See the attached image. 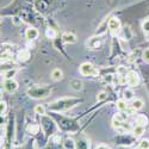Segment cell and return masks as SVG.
<instances>
[{
  "label": "cell",
  "mask_w": 149,
  "mask_h": 149,
  "mask_svg": "<svg viewBox=\"0 0 149 149\" xmlns=\"http://www.w3.org/2000/svg\"><path fill=\"white\" fill-rule=\"evenodd\" d=\"M80 103L81 100L77 98H61L58 100L49 104L48 109L49 111H53V112H65V111L73 109L74 106H77Z\"/></svg>",
  "instance_id": "6da1fadb"
},
{
  "label": "cell",
  "mask_w": 149,
  "mask_h": 149,
  "mask_svg": "<svg viewBox=\"0 0 149 149\" xmlns=\"http://www.w3.org/2000/svg\"><path fill=\"white\" fill-rule=\"evenodd\" d=\"M52 93V88L47 85H33L28 90V95L32 99H44Z\"/></svg>",
  "instance_id": "7a4b0ae2"
},
{
  "label": "cell",
  "mask_w": 149,
  "mask_h": 149,
  "mask_svg": "<svg viewBox=\"0 0 149 149\" xmlns=\"http://www.w3.org/2000/svg\"><path fill=\"white\" fill-rule=\"evenodd\" d=\"M79 72L81 75L84 77H93V78H97L99 75V70L98 68H95L92 63H90V62H85V63H82L79 68Z\"/></svg>",
  "instance_id": "3957f363"
},
{
  "label": "cell",
  "mask_w": 149,
  "mask_h": 149,
  "mask_svg": "<svg viewBox=\"0 0 149 149\" xmlns=\"http://www.w3.org/2000/svg\"><path fill=\"white\" fill-rule=\"evenodd\" d=\"M122 30V24L120 20L116 17H111L109 18V31L111 32V35H117L119 33V31Z\"/></svg>",
  "instance_id": "277c9868"
},
{
  "label": "cell",
  "mask_w": 149,
  "mask_h": 149,
  "mask_svg": "<svg viewBox=\"0 0 149 149\" xmlns=\"http://www.w3.org/2000/svg\"><path fill=\"white\" fill-rule=\"evenodd\" d=\"M125 120H127V116L124 115V113H122V111H120V112H118V113H116V115L113 116L112 127L117 130V129H119V128H122V127L124 125Z\"/></svg>",
  "instance_id": "5b68a950"
},
{
  "label": "cell",
  "mask_w": 149,
  "mask_h": 149,
  "mask_svg": "<svg viewBox=\"0 0 149 149\" xmlns=\"http://www.w3.org/2000/svg\"><path fill=\"white\" fill-rule=\"evenodd\" d=\"M4 88L7 93H15L18 90V82L15 79H5L4 80Z\"/></svg>",
  "instance_id": "8992f818"
},
{
  "label": "cell",
  "mask_w": 149,
  "mask_h": 149,
  "mask_svg": "<svg viewBox=\"0 0 149 149\" xmlns=\"http://www.w3.org/2000/svg\"><path fill=\"white\" fill-rule=\"evenodd\" d=\"M127 78H128V85L130 86V87H136V86L140 85V77L136 72H134V70L128 72Z\"/></svg>",
  "instance_id": "52a82bcc"
},
{
  "label": "cell",
  "mask_w": 149,
  "mask_h": 149,
  "mask_svg": "<svg viewBox=\"0 0 149 149\" xmlns=\"http://www.w3.org/2000/svg\"><path fill=\"white\" fill-rule=\"evenodd\" d=\"M102 45V41H100V37L99 36H93L91 37V38L87 41V47L90 49H92V50H97V49H99Z\"/></svg>",
  "instance_id": "ba28073f"
},
{
  "label": "cell",
  "mask_w": 149,
  "mask_h": 149,
  "mask_svg": "<svg viewBox=\"0 0 149 149\" xmlns=\"http://www.w3.org/2000/svg\"><path fill=\"white\" fill-rule=\"evenodd\" d=\"M38 37V30L36 28H28L25 30V38L28 41H33Z\"/></svg>",
  "instance_id": "9c48e42d"
},
{
  "label": "cell",
  "mask_w": 149,
  "mask_h": 149,
  "mask_svg": "<svg viewBox=\"0 0 149 149\" xmlns=\"http://www.w3.org/2000/svg\"><path fill=\"white\" fill-rule=\"evenodd\" d=\"M62 42L66 44H73L77 42V36L72 32H65L62 35Z\"/></svg>",
  "instance_id": "30bf717a"
},
{
  "label": "cell",
  "mask_w": 149,
  "mask_h": 149,
  "mask_svg": "<svg viewBox=\"0 0 149 149\" xmlns=\"http://www.w3.org/2000/svg\"><path fill=\"white\" fill-rule=\"evenodd\" d=\"M30 58V52L28 49H22V50L18 52L17 54V60L19 62H26Z\"/></svg>",
  "instance_id": "8fae6325"
},
{
  "label": "cell",
  "mask_w": 149,
  "mask_h": 149,
  "mask_svg": "<svg viewBox=\"0 0 149 149\" xmlns=\"http://www.w3.org/2000/svg\"><path fill=\"white\" fill-rule=\"evenodd\" d=\"M75 149H90V141L82 137L78 142H75Z\"/></svg>",
  "instance_id": "7c38bea8"
},
{
  "label": "cell",
  "mask_w": 149,
  "mask_h": 149,
  "mask_svg": "<svg viewBox=\"0 0 149 149\" xmlns=\"http://www.w3.org/2000/svg\"><path fill=\"white\" fill-rule=\"evenodd\" d=\"M107 29H109V19L106 18L100 25H99V28H98V30H97V32H95V35L97 36H100V35H104L106 31H107Z\"/></svg>",
  "instance_id": "4fadbf2b"
},
{
  "label": "cell",
  "mask_w": 149,
  "mask_h": 149,
  "mask_svg": "<svg viewBox=\"0 0 149 149\" xmlns=\"http://www.w3.org/2000/svg\"><path fill=\"white\" fill-rule=\"evenodd\" d=\"M52 79H53L54 81H61L62 79H63V72H62V69L55 68V69L52 72Z\"/></svg>",
  "instance_id": "5bb4252c"
},
{
  "label": "cell",
  "mask_w": 149,
  "mask_h": 149,
  "mask_svg": "<svg viewBox=\"0 0 149 149\" xmlns=\"http://www.w3.org/2000/svg\"><path fill=\"white\" fill-rule=\"evenodd\" d=\"M69 86H70V88L74 90V91H80L82 88V82L79 79H72L70 82H69Z\"/></svg>",
  "instance_id": "9a60e30c"
},
{
  "label": "cell",
  "mask_w": 149,
  "mask_h": 149,
  "mask_svg": "<svg viewBox=\"0 0 149 149\" xmlns=\"http://www.w3.org/2000/svg\"><path fill=\"white\" fill-rule=\"evenodd\" d=\"M135 122H136L137 125H141V127L146 128L147 124H148V118L144 115H137V116H136V118H135Z\"/></svg>",
  "instance_id": "2e32d148"
},
{
  "label": "cell",
  "mask_w": 149,
  "mask_h": 149,
  "mask_svg": "<svg viewBox=\"0 0 149 149\" xmlns=\"http://www.w3.org/2000/svg\"><path fill=\"white\" fill-rule=\"evenodd\" d=\"M131 132H132L134 137H140V136H142L144 132V127H141V125H137V124H136V125L131 129Z\"/></svg>",
  "instance_id": "e0dca14e"
},
{
  "label": "cell",
  "mask_w": 149,
  "mask_h": 149,
  "mask_svg": "<svg viewBox=\"0 0 149 149\" xmlns=\"http://www.w3.org/2000/svg\"><path fill=\"white\" fill-rule=\"evenodd\" d=\"M143 105H144V102L142 100V99H140V98H136V99H135V98H134L130 106H132L136 111H139V110H141V109L143 107Z\"/></svg>",
  "instance_id": "ac0fdd59"
},
{
  "label": "cell",
  "mask_w": 149,
  "mask_h": 149,
  "mask_svg": "<svg viewBox=\"0 0 149 149\" xmlns=\"http://www.w3.org/2000/svg\"><path fill=\"white\" fill-rule=\"evenodd\" d=\"M116 106H117V109H118L119 111H122V112L127 111L128 107H129V105H128V103H127L125 99H120V100H118L117 104H116Z\"/></svg>",
  "instance_id": "d6986e66"
},
{
  "label": "cell",
  "mask_w": 149,
  "mask_h": 149,
  "mask_svg": "<svg viewBox=\"0 0 149 149\" xmlns=\"http://www.w3.org/2000/svg\"><path fill=\"white\" fill-rule=\"evenodd\" d=\"M26 130H28V132H30L32 135H36V134H38V131L41 130V127L38 125V124H29Z\"/></svg>",
  "instance_id": "ffe728a7"
},
{
  "label": "cell",
  "mask_w": 149,
  "mask_h": 149,
  "mask_svg": "<svg viewBox=\"0 0 149 149\" xmlns=\"http://www.w3.org/2000/svg\"><path fill=\"white\" fill-rule=\"evenodd\" d=\"M134 95H135V93H134V91L130 90V88L124 90V92H123V97H124V99H125L127 102L132 100V99H134Z\"/></svg>",
  "instance_id": "44dd1931"
},
{
  "label": "cell",
  "mask_w": 149,
  "mask_h": 149,
  "mask_svg": "<svg viewBox=\"0 0 149 149\" xmlns=\"http://www.w3.org/2000/svg\"><path fill=\"white\" fill-rule=\"evenodd\" d=\"M16 73H17V69H16V68H10V69H7V70L4 73V80H5V79H13V77L16 75Z\"/></svg>",
  "instance_id": "7402d4cb"
},
{
  "label": "cell",
  "mask_w": 149,
  "mask_h": 149,
  "mask_svg": "<svg viewBox=\"0 0 149 149\" xmlns=\"http://www.w3.org/2000/svg\"><path fill=\"white\" fill-rule=\"evenodd\" d=\"M63 146L66 149H75V142H74L72 139H66L63 142Z\"/></svg>",
  "instance_id": "603a6c76"
},
{
  "label": "cell",
  "mask_w": 149,
  "mask_h": 149,
  "mask_svg": "<svg viewBox=\"0 0 149 149\" xmlns=\"http://www.w3.org/2000/svg\"><path fill=\"white\" fill-rule=\"evenodd\" d=\"M35 112L40 116H45V107L43 105H36L35 106Z\"/></svg>",
  "instance_id": "cb8c5ba5"
},
{
  "label": "cell",
  "mask_w": 149,
  "mask_h": 149,
  "mask_svg": "<svg viewBox=\"0 0 149 149\" xmlns=\"http://www.w3.org/2000/svg\"><path fill=\"white\" fill-rule=\"evenodd\" d=\"M118 84L119 85H127L128 84V78H127V74H118Z\"/></svg>",
  "instance_id": "d4e9b609"
},
{
  "label": "cell",
  "mask_w": 149,
  "mask_h": 149,
  "mask_svg": "<svg viewBox=\"0 0 149 149\" xmlns=\"http://www.w3.org/2000/svg\"><path fill=\"white\" fill-rule=\"evenodd\" d=\"M45 36L48 37V38H55V37H56V31L54 30V29H50V28H49V29H47V31H45Z\"/></svg>",
  "instance_id": "484cf974"
},
{
  "label": "cell",
  "mask_w": 149,
  "mask_h": 149,
  "mask_svg": "<svg viewBox=\"0 0 149 149\" xmlns=\"http://www.w3.org/2000/svg\"><path fill=\"white\" fill-rule=\"evenodd\" d=\"M106 98H107V93L105 91H102V92H99L97 94V100L98 102H103V100H105Z\"/></svg>",
  "instance_id": "4316f807"
},
{
  "label": "cell",
  "mask_w": 149,
  "mask_h": 149,
  "mask_svg": "<svg viewBox=\"0 0 149 149\" xmlns=\"http://www.w3.org/2000/svg\"><path fill=\"white\" fill-rule=\"evenodd\" d=\"M6 110H7V104H6V102L1 100L0 102V113H1V116L6 113Z\"/></svg>",
  "instance_id": "83f0119b"
},
{
  "label": "cell",
  "mask_w": 149,
  "mask_h": 149,
  "mask_svg": "<svg viewBox=\"0 0 149 149\" xmlns=\"http://www.w3.org/2000/svg\"><path fill=\"white\" fill-rule=\"evenodd\" d=\"M140 149H149V140H142L139 144Z\"/></svg>",
  "instance_id": "f1b7e54d"
},
{
  "label": "cell",
  "mask_w": 149,
  "mask_h": 149,
  "mask_svg": "<svg viewBox=\"0 0 149 149\" xmlns=\"http://www.w3.org/2000/svg\"><path fill=\"white\" fill-rule=\"evenodd\" d=\"M142 30L144 31V33H149V19H146L142 23Z\"/></svg>",
  "instance_id": "f546056e"
},
{
  "label": "cell",
  "mask_w": 149,
  "mask_h": 149,
  "mask_svg": "<svg viewBox=\"0 0 149 149\" xmlns=\"http://www.w3.org/2000/svg\"><path fill=\"white\" fill-rule=\"evenodd\" d=\"M142 58H143V61L146 62V63H149V48L146 49V50L142 53Z\"/></svg>",
  "instance_id": "4dcf8cb0"
},
{
  "label": "cell",
  "mask_w": 149,
  "mask_h": 149,
  "mask_svg": "<svg viewBox=\"0 0 149 149\" xmlns=\"http://www.w3.org/2000/svg\"><path fill=\"white\" fill-rule=\"evenodd\" d=\"M112 80H113V77L111 75V74H110V75H105L104 77V81L107 82V84H112Z\"/></svg>",
  "instance_id": "1f68e13d"
},
{
  "label": "cell",
  "mask_w": 149,
  "mask_h": 149,
  "mask_svg": "<svg viewBox=\"0 0 149 149\" xmlns=\"http://www.w3.org/2000/svg\"><path fill=\"white\" fill-rule=\"evenodd\" d=\"M117 73L118 74H127V69L124 68L123 66H120L119 68H117Z\"/></svg>",
  "instance_id": "d6a6232c"
},
{
  "label": "cell",
  "mask_w": 149,
  "mask_h": 149,
  "mask_svg": "<svg viewBox=\"0 0 149 149\" xmlns=\"http://www.w3.org/2000/svg\"><path fill=\"white\" fill-rule=\"evenodd\" d=\"M95 149H110V147H109V146H106V144H99Z\"/></svg>",
  "instance_id": "836d02e7"
},
{
  "label": "cell",
  "mask_w": 149,
  "mask_h": 149,
  "mask_svg": "<svg viewBox=\"0 0 149 149\" xmlns=\"http://www.w3.org/2000/svg\"><path fill=\"white\" fill-rule=\"evenodd\" d=\"M134 149H140V148H134Z\"/></svg>",
  "instance_id": "e575fe53"
}]
</instances>
